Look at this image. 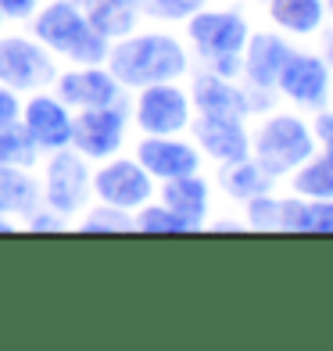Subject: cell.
I'll list each match as a JSON object with an SVG mask.
<instances>
[{"label":"cell","mask_w":333,"mask_h":351,"mask_svg":"<svg viewBox=\"0 0 333 351\" xmlns=\"http://www.w3.org/2000/svg\"><path fill=\"white\" fill-rule=\"evenodd\" d=\"M104 65L122 83V90H140L151 83H180V79H186L190 51L172 33L151 29V33H130L122 40H111Z\"/></svg>","instance_id":"1"},{"label":"cell","mask_w":333,"mask_h":351,"mask_svg":"<svg viewBox=\"0 0 333 351\" xmlns=\"http://www.w3.org/2000/svg\"><path fill=\"white\" fill-rule=\"evenodd\" d=\"M29 25L54 58H65L72 65H104L111 43L86 22L83 8L72 0H43Z\"/></svg>","instance_id":"2"},{"label":"cell","mask_w":333,"mask_h":351,"mask_svg":"<svg viewBox=\"0 0 333 351\" xmlns=\"http://www.w3.org/2000/svg\"><path fill=\"white\" fill-rule=\"evenodd\" d=\"M183 25H186V40L194 47V54L204 61V69L226 75V79L241 75V51L251 36V25L241 11L201 8Z\"/></svg>","instance_id":"3"},{"label":"cell","mask_w":333,"mask_h":351,"mask_svg":"<svg viewBox=\"0 0 333 351\" xmlns=\"http://www.w3.org/2000/svg\"><path fill=\"white\" fill-rule=\"evenodd\" d=\"M40 197L47 208H54L72 222L93 201V162H86L75 147H58L43 154Z\"/></svg>","instance_id":"4"},{"label":"cell","mask_w":333,"mask_h":351,"mask_svg":"<svg viewBox=\"0 0 333 351\" xmlns=\"http://www.w3.org/2000/svg\"><path fill=\"white\" fill-rule=\"evenodd\" d=\"M315 154V136L297 115L276 111L269 115L255 136H251V158L269 172V176H291L301 162H308Z\"/></svg>","instance_id":"5"},{"label":"cell","mask_w":333,"mask_h":351,"mask_svg":"<svg viewBox=\"0 0 333 351\" xmlns=\"http://www.w3.org/2000/svg\"><path fill=\"white\" fill-rule=\"evenodd\" d=\"M58 58L33 36V33H11L0 36V86L14 93H36L51 90L58 79Z\"/></svg>","instance_id":"6"},{"label":"cell","mask_w":333,"mask_h":351,"mask_svg":"<svg viewBox=\"0 0 333 351\" xmlns=\"http://www.w3.org/2000/svg\"><path fill=\"white\" fill-rule=\"evenodd\" d=\"M136 97L130 104V122L144 136H172L186 133L194 108H190V93L180 83H151L133 90Z\"/></svg>","instance_id":"7"},{"label":"cell","mask_w":333,"mask_h":351,"mask_svg":"<svg viewBox=\"0 0 333 351\" xmlns=\"http://www.w3.org/2000/svg\"><path fill=\"white\" fill-rule=\"evenodd\" d=\"M125 133H130V104L125 101L104 104V108H83V111H72L69 147H75L86 162L97 165L125 147Z\"/></svg>","instance_id":"8"},{"label":"cell","mask_w":333,"mask_h":351,"mask_svg":"<svg viewBox=\"0 0 333 351\" xmlns=\"http://www.w3.org/2000/svg\"><path fill=\"white\" fill-rule=\"evenodd\" d=\"M154 190H158L154 176L136 158H125L122 151L93 165V197L115 204L122 212H136L140 204L154 197Z\"/></svg>","instance_id":"9"},{"label":"cell","mask_w":333,"mask_h":351,"mask_svg":"<svg viewBox=\"0 0 333 351\" xmlns=\"http://www.w3.org/2000/svg\"><path fill=\"white\" fill-rule=\"evenodd\" d=\"M18 122L29 130V136L36 140V147L43 154H51L58 147H69L72 140V108L58 97L54 90H36L22 101Z\"/></svg>","instance_id":"10"},{"label":"cell","mask_w":333,"mask_h":351,"mask_svg":"<svg viewBox=\"0 0 333 351\" xmlns=\"http://www.w3.org/2000/svg\"><path fill=\"white\" fill-rule=\"evenodd\" d=\"M51 90H54L72 111L104 108V104L125 101L122 83L108 72V65H75V69H69V72H58V79H54Z\"/></svg>","instance_id":"11"},{"label":"cell","mask_w":333,"mask_h":351,"mask_svg":"<svg viewBox=\"0 0 333 351\" xmlns=\"http://www.w3.org/2000/svg\"><path fill=\"white\" fill-rule=\"evenodd\" d=\"M186 130H190V136H194L201 158H212V162H219V165L251 154V133H247L244 119H233V115H194Z\"/></svg>","instance_id":"12"},{"label":"cell","mask_w":333,"mask_h":351,"mask_svg":"<svg viewBox=\"0 0 333 351\" xmlns=\"http://www.w3.org/2000/svg\"><path fill=\"white\" fill-rule=\"evenodd\" d=\"M276 90L287 101L301 104V108H315L319 111L330 101V65L315 54L305 51H291V58L283 61Z\"/></svg>","instance_id":"13"},{"label":"cell","mask_w":333,"mask_h":351,"mask_svg":"<svg viewBox=\"0 0 333 351\" xmlns=\"http://www.w3.org/2000/svg\"><path fill=\"white\" fill-rule=\"evenodd\" d=\"M133 158L154 176V183L176 180V176H186V172H201V151H197V143L194 140H183V133H172V136H140Z\"/></svg>","instance_id":"14"},{"label":"cell","mask_w":333,"mask_h":351,"mask_svg":"<svg viewBox=\"0 0 333 351\" xmlns=\"http://www.w3.org/2000/svg\"><path fill=\"white\" fill-rule=\"evenodd\" d=\"M190 108L194 115H233L247 119L251 115V93L244 86H236V79H226L219 72H194L190 79Z\"/></svg>","instance_id":"15"},{"label":"cell","mask_w":333,"mask_h":351,"mask_svg":"<svg viewBox=\"0 0 333 351\" xmlns=\"http://www.w3.org/2000/svg\"><path fill=\"white\" fill-rule=\"evenodd\" d=\"M291 51L294 47L276 33H251L241 51V75L258 90H276L280 69L291 58Z\"/></svg>","instance_id":"16"},{"label":"cell","mask_w":333,"mask_h":351,"mask_svg":"<svg viewBox=\"0 0 333 351\" xmlns=\"http://www.w3.org/2000/svg\"><path fill=\"white\" fill-rule=\"evenodd\" d=\"M154 194H158V201H162L165 208L183 215L194 230H204L208 208H212V186H208V180H201V172H186V176H176V180H162Z\"/></svg>","instance_id":"17"},{"label":"cell","mask_w":333,"mask_h":351,"mask_svg":"<svg viewBox=\"0 0 333 351\" xmlns=\"http://www.w3.org/2000/svg\"><path fill=\"white\" fill-rule=\"evenodd\" d=\"M43 204L40 197V176L22 165H0V212L14 222L29 219Z\"/></svg>","instance_id":"18"},{"label":"cell","mask_w":333,"mask_h":351,"mask_svg":"<svg viewBox=\"0 0 333 351\" xmlns=\"http://www.w3.org/2000/svg\"><path fill=\"white\" fill-rule=\"evenodd\" d=\"M79 8H83L86 22L97 29L108 43L136 33L140 19H144V14H140V0H79Z\"/></svg>","instance_id":"19"},{"label":"cell","mask_w":333,"mask_h":351,"mask_svg":"<svg viewBox=\"0 0 333 351\" xmlns=\"http://www.w3.org/2000/svg\"><path fill=\"white\" fill-rule=\"evenodd\" d=\"M276 186V176H269L255 158H236V162L219 165V190L226 194L230 201H251L258 194H273Z\"/></svg>","instance_id":"20"},{"label":"cell","mask_w":333,"mask_h":351,"mask_svg":"<svg viewBox=\"0 0 333 351\" xmlns=\"http://www.w3.org/2000/svg\"><path fill=\"white\" fill-rule=\"evenodd\" d=\"M283 233H333V197H283L280 201Z\"/></svg>","instance_id":"21"},{"label":"cell","mask_w":333,"mask_h":351,"mask_svg":"<svg viewBox=\"0 0 333 351\" xmlns=\"http://www.w3.org/2000/svg\"><path fill=\"white\" fill-rule=\"evenodd\" d=\"M265 4H269L273 25L294 36L319 33L326 19V0H265Z\"/></svg>","instance_id":"22"},{"label":"cell","mask_w":333,"mask_h":351,"mask_svg":"<svg viewBox=\"0 0 333 351\" xmlns=\"http://www.w3.org/2000/svg\"><path fill=\"white\" fill-rule=\"evenodd\" d=\"M291 186L297 197H333V154H312L291 172Z\"/></svg>","instance_id":"23"},{"label":"cell","mask_w":333,"mask_h":351,"mask_svg":"<svg viewBox=\"0 0 333 351\" xmlns=\"http://www.w3.org/2000/svg\"><path fill=\"white\" fill-rule=\"evenodd\" d=\"M43 151L36 147V140L29 136L22 122H11L0 130V165H22V169H36Z\"/></svg>","instance_id":"24"},{"label":"cell","mask_w":333,"mask_h":351,"mask_svg":"<svg viewBox=\"0 0 333 351\" xmlns=\"http://www.w3.org/2000/svg\"><path fill=\"white\" fill-rule=\"evenodd\" d=\"M133 230L136 233H197L183 215H176L172 208H165L162 201H147V204H140V208L133 212Z\"/></svg>","instance_id":"25"},{"label":"cell","mask_w":333,"mask_h":351,"mask_svg":"<svg viewBox=\"0 0 333 351\" xmlns=\"http://www.w3.org/2000/svg\"><path fill=\"white\" fill-rule=\"evenodd\" d=\"M75 230L83 233H130L133 230V212H122L115 204H86L83 212L75 215Z\"/></svg>","instance_id":"26"},{"label":"cell","mask_w":333,"mask_h":351,"mask_svg":"<svg viewBox=\"0 0 333 351\" xmlns=\"http://www.w3.org/2000/svg\"><path fill=\"white\" fill-rule=\"evenodd\" d=\"M201 8H208V0H140V14L162 25H180Z\"/></svg>","instance_id":"27"},{"label":"cell","mask_w":333,"mask_h":351,"mask_svg":"<svg viewBox=\"0 0 333 351\" xmlns=\"http://www.w3.org/2000/svg\"><path fill=\"white\" fill-rule=\"evenodd\" d=\"M244 212H247L244 219L247 230H262V233L280 230V201L273 194H258V197L244 201Z\"/></svg>","instance_id":"28"},{"label":"cell","mask_w":333,"mask_h":351,"mask_svg":"<svg viewBox=\"0 0 333 351\" xmlns=\"http://www.w3.org/2000/svg\"><path fill=\"white\" fill-rule=\"evenodd\" d=\"M69 226H72V222L65 215H58L54 208H47V204H40L29 219H22V230H29V233H61Z\"/></svg>","instance_id":"29"},{"label":"cell","mask_w":333,"mask_h":351,"mask_svg":"<svg viewBox=\"0 0 333 351\" xmlns=\"http://www.w3.org/2000/svg\"><path fill=\"white\" fill-rule=\"evenodd\" d=\"M43 0H0V19L4 22H29Z\"/></svg>","instance_id":"30"},{"label":"cell","mask_w":333,"mask_h":351,"mask_svg":"<svg viewBox=\"0 0 333 351\" xmlns=\"http://www.w3.org/2000/svg\"><path fill=\"white\" fill-rule=\"evenodd\" d=\"M18 115H22V93L0 86V130L11 122H18Z\"/></svg>","instance_id":"31"},{"label":"cell","mask_w":333,"mask_h":351,"mask_svg":"<svg viewBox=\"0 0 333 351\" xmlns=\"http://www.w3.org/2000/svg\"><path fill=\"white\" fill-rule=\"evenodd\" d=\"M312 136L323 143V151L333 154V111H319L312 122Z\"/></svg>","instance_id":"32"},{"label":"cell","mask_w":333,"mask_h":351,"mask_svg":"<svg viewBox=\"0 0 333 351\" xmlns=\"http://www.w3.org/2000/svg\"><path fill=\"white\" fill-rule=\"evenodd\" d=\"M323 61L333 69V33H326V36H323Z\"/></svg>","instance_id":"33"},{"label":"cell","mask_w":333,"mask_h":351,"mask_svg":"<svg viewBox=\"0 0 333 351\" xmlns=\"http://www.w3.org/2000/svg\"><path fill=\"white\" fill-rule=\"evenodd\" d=\"M14 226H18V222H14L11 215H4V212H0V233H11Z\"/></svg>","instance_id":"34"},{"label":"cell","mask_w":333,"mask_h":351,"mask_svg":"<svg viewBox=\"0 0 333 351\" xmlns=\"http://www.w3.org/2000/svg\"><path fill=\"white\" fill-rule=\"evenodd\" d=\"M326 14H333V0H326Z\"/></svg>","instance_id":"35"},{"label":"cell","mask_w":333,"mask_h":351,"mask_svg":"<svg viewBox=\"0 0 333 351\" xmlns=\"http://www.w3.org/2000/svg\"><path fill=\"white\" fill-rule=\"evenodd\" d=\"M330 111H333V90H330Z\"/></svg>","instance_id":"36"},{"label":"cell","mask_w":333,"mask_h":351,"mask_svg":"<svg viewBox=\"0 0 333 351\" xmlns=\"http://www.w3.org/2000/svg\"><path fill=\"white\" fill-rule=\"evenodd\" d=\"M72 4H79V0H72Z\"/></svg>","instance_id":"37"},{"label":"cell","mask_w":333,"mask_h":351,"mask_svg":"<svg viewBox=\"0 0 333 351\" xmlns=\"http://www.w3.org/2000/svg\"><path fill=\"white\" fill-rule=\"evenodd\" d=\"M0 25H4V19H0Z\"/></svg>","instance_id":"38"}]
</instances>
